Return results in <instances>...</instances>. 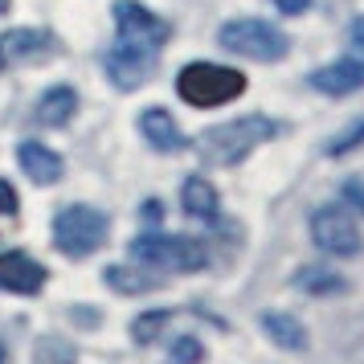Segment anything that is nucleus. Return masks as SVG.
Segmentation results:
<instances>
[{"mask_svg": "<svg viewBox=\"0 0 364 364\" xmlns=\"http://www.w3.org/2000/svg\"><path fill=\"white\" fill-rule=\"evenodd\" d=\"M295 287L307 291V295H344L348 291V282L336 270H323V266H303L295 274Z\"/></svg>", "mask_w": 364, "mask_h": 364, "instance_id": "a211bd4d", "label": "nucleus"}, {"mask_svg": "<svg viewBox=\"0 0 364 364\" xmlns=\"http://www.w3.org/2000/svg\"><path fill=\"white\" fill-rule=\"evenodd\" d=\"M17 164H21V172L29 176L33 184H58L62 181V172H66V164H62V156L53 148H46V144H37V139H25L17 148Z\"/></svg>", "mask_w": 364, "mask_h": 364, "instance_id": "f8f14e48", "label": "nucleus"}, {"mask_svg": "<svg viewBox=\"0 0 364 364\" xmlns=\"http://www.w3.org/2000/svg\"><path fill=\"white\" fill-rule=\"evenodd\" d=\"M102 282L111 287V291H119V295H144V291H156L160 287V279L156 274H148L144 266H107L102 270Z\"/></svg>", "mask_w": 364, "mask_h": 364, "instance_id": "f3484780", "label": "nucleus"}, {"mask_svg": "<svg viewBox=\"0 0 364 364\" xmlns=\"http://www.w3.org/2000/svg\"><path fill=\"white\" fill-rule=\"evenodd\" d=\"M127 254H132V262H139V266L176 270V274L205 270V262H209L205 242L188 237V233H139V237H132Z\"/></svg>", "mask_w": 364, "mask_h": 364, "instance_id": "f03ea898", "label": "nucleus"}, {"mask_svg": "<svg viewBox=\"0 0 364 364\" xmlns=\"http://www.w3.org/2000/svg\"><path fill=\"white\" fill-rule=\"evenodd\" d=\"M217 41L230 53H237V58H250V62H282L287 50H291V41H287V33H282L279 25L258 21V17L225 21Z\"/></svg>", "mask_w": 364, "mask_h": 364, "instance_id": "39448f33", "label": "nucleus"}, {"mask_svg": "<svg viewBox=\"0 0 364 364\" xmlns=\"http://www.w3.org/2000/svg\"><path fill=\"white\" fill-rule=\"evenodd\" d=\"M168 360H172V364H200V360H205V344H200L197 336H181V340H172Z\"/></svg>", "mask_w": 364, "mask_h": 364, "instance_id": "aec40b11", "label": "nucleus"}, {"mask_svg": "<svg viewBox=\"0 0 364 364\" xmlns=\"http://www.w3.org/2000/svg\"><path fill=\"white\" fill-rule=\"evenodd\" d=\"M311 242L323 254H336V258H352L360 254V225L352 221L344 205H323L311 213Z\"/></svg>", "mask_w": 364, "mask_h": 364, "instance_id": "0eeeda50", "label": "nucleus"}, {"mask_svg": "<svg viewBox=\"0 0 364 364\" xmlns=\"http://www.w3.org/2000/svg\"><path fill=\"white\" fill-rule=\"evenodd\" d=\"M246 90V74L233 66H217V62H188L176 78V95H181L188 107H225L237 95Z\"/></svg>", "mask_w": 364, "mask_h": 364, "instance_id": "7ed1b4c3", "label": "nucleus"}, {"mask_svg": "<svg viewBox=\"0 0 364 364\" xmlns=\"http://www.w3.org/2000/svg\"><path fill=\"white\" fill-rule=\"evenodd\" d=\"M181 209L197 221H213L217 217V188L205 176H188L181 188Z\"/></svg>", "mask_w": 364, "mask_h": 364, "instance_id": "dca6fc26", "label": "nucleus"}, {"mask_svg": "<svg viewBox=\"0 0 364 364\" xmlns=\"http://www.w3.org/2000/svg\"><path fill=\"white\" fill-rule=\"evenodd\" d=\"M360 144H364V119H356L344 135H336V139L328 144V156H348V151L360 148Z\"/></svg>", "mask_w": 364, "mask_h": 364, "instance_id": "412c9836", "label": "nucleus"}, {"mask_svg": "<svg viewBox=\"0 0 364 364\" xmlns=\"http://www.w3.org/2000/svg\"><path fill=\"white\" fill-rule=\"evenodd\" d=\"M115 25H119V33L135 37V41H148L151 50L168 46V37H172V25H168L164 17H156L151 9H144L139 0H119L115 4Z\"/></svg>", "mask_w": 364, "mask_h": 364, "instance_id": "6e6552de", "label": "nucleus"}, {"mask_svg": "<svg viewBox=\"0 0 364 364\" xmlns=\"http://www.w3.org/2000/svg\"><path fill=\"white\" fill-rule=\"evenodd\" d=\"M274 9L287 13V17H299V13H307V9H311V0H274Z\"/></svg>", "mask_w": 364, "mask_h": 364, "instance_id": "b1692460", "label": "nucleus"}, {"mask_svg": "<svg viewBox=\"0 0 364 364\" xmlns=\"http://www.w3.org/2000/svg\"><path fill=\"white\" fill-rule=\"evenodd\" d=\"M13 9V0H0V13H9Z\"/></svg>", "mask_w": 364, "mask_h": 364, "instance_id": "bb28decb", "label": "nucleus"}, {"mask_svg": "<svg viewBox=\"0 0 364 364\" xmlns=\"http://www.w3.org/2000/svg\"><path fill=\"white\" fill-rule=\"evenodd\" d=\"M348 37H352V46L364 53V17H356L352 21V29H348Z\"/></svg>", "mask_w": 364, "mask_h": 364, "instance_id": "393cba45", "label": "nucleus"}, {"mask_svg": "<svg viewBox=\"0 0 364 364\" xmlns=\"http://www.w3.org/2000/svg\"><path fill=\"white\" fill-rule=\"evenodd\" d=\"M144 213H148L151 221H160V200H148V205H144Z\"/></svg>", "mask_w": 364, "mask_h": 364, "instance_id": "a878e982", "label": "nucleus"}, {"mask_svg": "<svg viewBox=\"0 0 364 364\" xmlns=\"http://www.w3.org/2000/svg\"><path fill=\"white\" fill-rule=\"evenodd\" d=\"M172 323V311L168 307H156V311H144L132 319V340L135 344H156L160 340V331Z\"/></svg>", "mask_w": 364, "mask_h": 364, "instance_id": "6ab92c4d", "label": "nucleus"}, {"mask_svg": "<svg viewBox=\"0 0 364 364\" xmlns=\"http://www.w3.org/2000/svg\"><path fill=\"white\" fill-rule=\"evenodd\" d=\"M17 209H21V197H17V188H13L9 181H0V213H4V217H13Z\"/></svg>", "mask_w": 364, "mask_h": 364, "instance_id": "5701e85b", "label": "nucleus"}, {"mask_svg": "<svg viewBox=\"0 0 364 364\" xmlns=\"http://www.w3.org/2000/svg\"><path fill=\"white\" fill-rule=\"evenodd\" d=\"M151 74H156V50H151L148 41L115 33V46L107 50V78L119 90H139Z\"/></svg>", "mask_w": 364, "mask_h": 364, "instance_id": "423d86ee", "label": "nucleus"}, {"mask_svg": "<svg viewBox=\"0 0 364 364\" xmlns=\"http://www.w3.org/2000/svg\"><path fill=\"white\" fill-rule=\"evenodd\" d=\"M139 132H144V139H148L156 151H181L188 139H184V132L176 127V119L168 115L164 107H151V111H144L139 115Z\"/></svg>", "mask_w": 364, "mask_h": 364, "instance_id": "ddd939ff", "label": "nucleus"}, {"mask_svg": "<svg viewBox=\"0 0 364 364\" xmlns=\"http://www.w3.org/2000/svg\"><path fill=\"white\" fill-rule=\"evenodd\" d=\"M78 111V90L74 86H50L37 102V123L41 127H66Z\"/></svg>", "mask_w": 364, "mask_h": 364, "instance_id": "2eb2a0df", "label": "nucleus"}, {"mask_svg": "<svg viewBox=\"0 0 364 364\" xmlns=\"http://www.w3.org/2000/svg\"><path fill=\"white\" fill-rule=\"evenodd\" d=\"M274 135V123L266 115H242L230 123H217L197 139V156L213 168H233L242 164L250 151H258Z\"/></svg>", "mask_w": 364, "mask_h": 364, "instance_id": "f257e3e1", "label": "nucleus"}, {"mask_svg": "<svg viewBox=\"0 0 364 364\" xmlns=\"http://www.w3.org/2000/svg\"><path fill=\"white\" fill-rule=\"evenodd\" d=\"M258 328H262L266 336H270V344L282 348V352H303V348H307V328L287 311H262L258 315Z\"/></svg>", "mask_w": 364, "mask_h": 364, "instance_id": "4468645a", "label": "nucleus"}, {"mask_svg": "<svg viewBox=\"0 0 364 364\" xmlns=\"http://www.w3.org/2000/svg\"><path fill=\"white\" fill-rule=\"evenodd\" d=\"M53 50H58V41L46 29H9V33H0V70L21 66V62H37V58H46Z\"/></svg>", "mask_w": 364, "mask_h": 364, "instance_id": "9d476101", "label": "nucleus"}, {"mask_svg": "<svg viewBox=\"0 0 364 364\" xmlns=\"http://www.w3.org/2000/svg\"><path fill=\"white\" fill-rule=\"evenodd\" d=\"M107 233H111V221L95 205H66L53 217V246H58V254H66L74 262L99 254L107 246Z\"/></svg>", "mask_w": 364, "mask_h": 364, "instance_id": "20e7f679", "label": "nucleus"}, {"mask_svg": "<svg viewBox=\"0 0 364 364\" xmlns=\"http://www.w3.org/2000/svg\"><path fill=\"white\" fill-rule=\"evenodd\" d=\"M4 356H9V352H4V344H0V364H4Z\"/></svg>", "mask_w": 364, "mask_h": 364, "instance_id": "cd10ccee", "label": "nucleus"}, {"mask_svg": "<svg viewBox=\"0 0 364 364\" xmlns=\"http://www.w3.org/2000/svg\"><path fill=\"white\" fill-rule=\"evenodd\" d=\"M340 197H344L348 209H356V213H364V181L360 176H348L344 188H340Z\"/></svg>", "mask_w": 364, "mask_h": 364, "instance_id": "4be33fe9", "label": "nucleus"}, {"mask_svg": "<svg viewBox=\"0 0 364 364\" xmlns=\"http://www.w3.org/2000/svg\"><path fill=\"white\" fill-rule=\"evenodd\" d=\"M50 279V270L29 258L25 250H9V254H0V291H9V295H37L41 287Z\"/></svg>", "mask_w": 364, "mask_h": 364, "instance_id": "1a4fd4ad", "label": "nucleus"}, {"mask_svg": "<svg viewBox=\"0 0 364 364\" xmlns=\"http://www.w3.org/2000/svg\"><path fill=\"white\" fill-rule=\"evenodd\" d=\"M307 82H311L319 95H328V99H340V95L364 90V62H356V58H340V62H328V66L315 70Z\"/></svg>", "mask_w": 364, "mask_h": 364, "instance_id": "9b49d317", "label": "nucleus"}]
</instances>
